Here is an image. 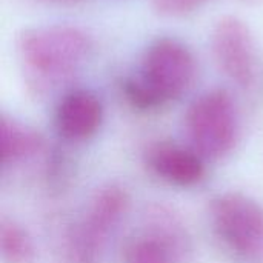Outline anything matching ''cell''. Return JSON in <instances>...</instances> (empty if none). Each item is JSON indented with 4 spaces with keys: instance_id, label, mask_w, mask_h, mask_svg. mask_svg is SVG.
<instances>
[{
    "instance_id": "obj_1",
    "label": "cell",
    "mask_w": 263,
    "mask_h": 263,
    "mask_svg": "<svg viewBox=\"0 0 263 263\" xmlns=\"http://www.w3.org/2000/svg\"><path fill=\"white\" fill-rule=\"evenodd\" d=\"M197 74L191 48L170 35L154 39L143 51L137 74L123 85L126 99L140 109L162 106L190 89Z\"/></svg>"
},
{
    "instance_id": "obj_2",
    "label": "cell",
    "mask_w": 263,
    "mask_h": 263,
    "mask_svg": "<svg viewBox=\"0 0 263 263\" xmlns=\"http://www.w3.org/2000/svg\"><path fill=\"white\" fill-rule=\"evenodd\" d=\"M92 48L85 29L65 23L26 28L15 42L18 62L37 86L54 85L74 74L88 62Z\"/></svg>"
},
{
    "instance_id": "obj_3",
    "label": "cell",
    "mask_w": 263,
    "mask_h": 263,
    "mask_svg": "<svg viewBox=\"0 0 263 263\" xmlns=\"http://www.w3.org/2000/svg\"><path fill=\"white\" fill-rule=\"evenodd\" d=\"M186 129L202 154L225 156L234 146L239 129L237 109L230 92L211 89L199 96L186 112Z\"/></svg>"
},
{
    "instance_id": "obj_4",
    "label": "cell",
    "mask_w": 263,
    "mask_h": 263,
    "mask_svg": "<svg viewBox=\"0 0 263 263\" xmlns=\"http://www.w3.org/2000/svg\"><path fill=\"white\" fill-rule=\"evenodd\" d=\"M211 54L219 69L236 85L253 88L260 74V62L254 35L239 17H220L210 35Z\"/></svg>"
},
{
    "instance_id": "obj_5",
    "label": "cell",
    "mask_w": 263,
    "mask_h": 263,
    "mask_svg": "<svg viewBox=\"0 0 263 263\" xmlns=\"http://www.w3.org/2000/svg\"><path fill=\"white\" fill-rule=\"evenodd\" d=\"M213 222L237 256L263 263V208L257 202L242 194H225L213 205Z\"/></svg>"
},
{
    "instance_id": "obj_6",
    "label": "cell",
    "mask_w": 263,
    "mask_h": 263,
    "mask_svg": "<svg viewBox=\"0 0 263 263\" xmlns=\"http://www.w3.org/2000/svg\"><path fill=\"white\" fill-rule=\"evenodd\" d=\"M125 194L119 190L103 191L94 202L83 227L72 243V263H94L111 227L125 208Z\"/></svg>"
},
{
    "instance_id": "obj_7",
    "label": "cell",
    "mask_w": 263,
    "mask_h": 263,
    "mask_svg": "<svg viewBox=\"0 0 263 263\" xmlns=\"http://www.w3.org/2000/svg\"><path fill=\"white\" fill-rule=\"evenodd\" d=\"M103 120V105L89 89H72L62 97L55 109L59 133L69 140H86L97 133Z\"/></svg>"
},
{
    "instance_id": "obj_8",
    "label": "cell",
    "mask_w": 263,
    "mask_h": 263,
    "mask_svg": "<svg viewBox=\"0 0 263 263\" xmlns=\"http://www.w3.org/2000/svg\"><path fill=\"white\" fill-rule=\"evenodd\" d=\"M151 163L160 177L183 186L197 183L205 173L200 156L174 145L157 148L151 156Z\"/></svg>"
},
{
    "instance_id": "obj_9",
    "label": "cell",
    "mask_w": 263,
    "mask_h": 263,
    "mask_svg": "<svg viewBox=\"0 0 263 263\" xmlns=\"http://www.w3.org/2000/svg\"><path fill=\"white\" fill-rule=\"evenodd\" d=\"M39 145V137L26 126L17 123L12 119L3 117L2 120V151L3 160L20 157L31 153Z\"/></svg>"
},
{
    "instance_id": "obj_10",
    "label": "cell",
    "mask_w": 263,
    "mask_h": 263,
    "mask_svg": "<svg viewBox=\"0 0 263 263\" xmlns=\"http://www.w3.org/2000/svg\"><path fill=\"white\" fill-rule=\"evenodd\" d=\"M2 253L8 263H31L34 257L28 236L14 223L2 227Z\"/></svg>"
},
{
    "instance_id": "obj_11",
    "label": "cell",
    "mask_w": 263,
    "mask_h": 263,
    "mask_svg": "<svg viewBox=\"0 0 263 263\" xmlns=\"http://www.w3.org/2000/svg\"><path fill=\"white\" fill-rule=\"evenodd\" d=\"M125 263H171L168 248L156 239L137 240L126 253Z\"/></svg>"
},
{
    "instance_id": "obj_12",
    "label": "cell",
    "mask_w": 263,
    "mask_h": 263,
    "mask_svg": "<svg viewBox=\"0 0 263 263\" xmlns=\"http://www.w3.org/2000/svg\"><path fill=\"white\" fill-rule=\"evenodd\" d=\"M208 0H153L154 9L165 17H185L199 11Z\"/></svg>"
},
{
    "instance_id": "obj_13",
    "label": "cell",
    "mask_w": 263,
    "mask_h": 263,
    "mask_svg": "<svg viewBox=\"0 0 263 263\" xmlns=\"http://www.w3.org/2000/svg\"><path fill=\"white\" fill-rule=\"evenodd\" d=\"M46 2H51V3H62V5H66V3H76L79 0H46Z\"/></svg>"
}]
</instances>
